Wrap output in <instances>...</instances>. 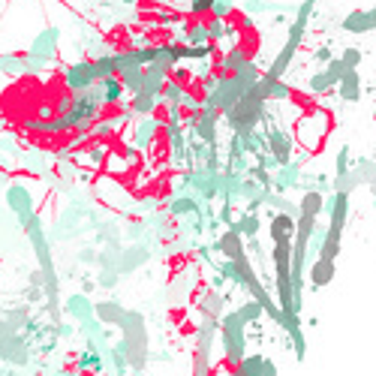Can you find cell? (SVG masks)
<instances>
[{"label":"cell","instance_id":"obj_1","mask_svg":"<svg viewBox=\"0 0 376 376\" xmlns=\"http://www.w3.org/2000/svg\"><path fill=\"white\" fill-rule=\"evenodd\" d=\"M316 3H319V0H304L301 6H295V22H292V27H289V40L283 42V49L277 51V58H274L271 70L265 72V79H268V81H277L283 72L289 70V63L295 60V54L301 49V40H304V31H307V24H310V18L316 15Z\"/></svg>","mask_w":376,"mask_h":376},{"label":"cell","instance_id":"obj_2","mask_svg":"<svg viewBox=\"0 0 376 376\" xmlns=\"http://www.w3.org/2000/svg\"><path fill=\"white\" fill-rule=\"evenodd\" d=\"M220 346H223L229 370H235L247 355V322L238 316V310H229L220 319Z\"/></svg>","mask_w":376,"mask_h":376},{"label":"cell","instance_id":"obj_3","mask_svg":"<svg viewBox=\"0 0 376 376\" xmlns=\"http://www.w3.org/2000/svg\"><path fill=\"white\" fill-rule=\"evenodd\" d=\"M58 42H60L58 27H45V31L31 42V49H27V54H24V76L49 67V63L54 60V54H58Z\"/></svg>","mask_w":376,"mask_h":376},{"label":"cell","instance_id":"obj_4","mask_svg":"<svg viewBox=\"0 0 376 376\" xmlns=\"http://www.w3.org/2000/svg\"><path fill=\"white\" fill-rule=\"evenodd\" d=\"M220 319L202 316V325L196 328V355H193V376H211V346H214Z\"/></svg>","mask_w":376,"mask_h":376},{"label":"cell","instance_id":"obj_5","mask_svg":"<svg viewBox=\"0 0 376 376\" xmlns=\"http://www.w3.org/2000/svg\"><path fill=\"white\" fill-rule=\"evenodd\" d=\"M63 85H67V90H72V97L88 94L90 88H97L99 85V76H97L94 60H76V63H70V67L63 70Z\"/></svg>","mask_w":376,"mask_h":376},{"label":"cell","instance_id":"obj_6","mask_svg":"<svg viewBox=\"0 0 376 376\" xmlns=\"http://www.w3.org/2000/svg\"><path fill=\"white\" fill-rule=\"evenodd\" d=\"M6 205L18 217V223H22V226H27L36 217L33 193H31V187H24V184H9L6 187Z\"/></svg>","mask_w":376,"mask_h":376},{"label":"cell","instance_id":"obj_7","mask_svg":"<svg viewBox=\"0 0 376 376\" xmlns=\"http://www.w3.org/2000/svg\"><path fill=\"white\" fill-rule=\"evenodd\" d=\"M322 214H328V229L343 232L346 220H350V196H343V193H332V196L325 199V211H322Z\"/></svg>","mask_w":376,"mask_h":376},{"label":"cell","instance_id":"obj_8","mask_svg":"<svg viewBox=\"0 0 376 376\" xmlns=\"http://www.w3.org/2000/svg\"><path fill=\"white\" fill-rule=\"evenodd\" d=\"M217 108H202L199 112V121L193 130H187V136H193V139L205 142L208 148H217Z\"/></svg>","mask_w":376,"mask_h":376},{"label":"cell","instance_id":"obj_9","mask_svg":"<svg viewBox=\"0 0 376 376\" xmlns=\"http://www.w3.org/2000/svg\"><path fill=\"white\" fill-rule=\"evenodd\" d=\"M265 139H268V154L280 163V166L292 163V136H289L286 130H280V126H271V130L265 133Z\"/></svg>","mask_w":376,"mask_h":376},{"label":"cell","instance_id":"obj_10","mask_svg":"<svg viewBox=\"0 0 376 376\" xmlns=\"http://www.w3.org/2000/svg\"><path fill=\"white\" fill-rule=\"evenodd\" d=\"M337 277V262H332V259H316L307 265V283L313 289H325L328 283H332Z\"/></svg>","mask_w":376,"mask_h":376},{"label":"cell","instance_id":"obj_11","mask_svg":"<svg viewBox=\"0 0 376 376\" xmlns=\"http://www.w3.org/2000/svg\"><path fill=\"white\" fill-rule=\"evenodd\" d=\"M271 244H292L295 241V217L292 214H274L268 223Z\"/></svg>","mask_w":376,"mask_h":376},{"label":"cell","instance_id":"obj_12","mask_svg":"<svg viewBox=\"0 0 376 376\" xmlns=\"http://www.w3.org/2000/svg\"><path fill=\"white\" fill-rule=\"evenodd\" d=\"M166 124H160L154 115H148V117H142L139 124H136V133H133V148L136 151H142V148H151V142H154V136H157L160 130Z\"/></svg>","mask_w":376,"mask_h":376},{"label":"cell","instance_id":"obj_13","mask_svg":"<svg viewBox=\"0 0 376 376\" xmlns=\"http://www.w3.org/2000/svg\"><path fill=\"white\" fill-rule=\"evenodd\" d=\"M298 184H301V160H292L286 166H280L277 175H274V193H286Z\"/></svg>","mask_w":376,"mask_h":376},{"label":"cell","instance_id":"obj_14","mask_svg":"<svg viewBox=\"0 0 376 376\" xmlns=\"http://www.w3.org/2000/svg\"><path fill=\"white\" fill-rule=\"evenodd\" d=\"M169 136V145H172V163L181 166L187 160V139H184V124H166L163 126Z\"/></svg>","mask_w":376,"mask_h":376},{"label":"cell","instance_id":"obj_15","mask_svg":"<svg viewBox=\"0 0 376 376\" xmlns=\"http://www.w3.org/2000/svg\"><path fill=\"white\" fill-rule=\"evenodd\" d=\"M341 27H343L346 33H368V31H376L370 9H352V13H346V18L341 22Z\"/></svg>","mask_w":376,"mask_h":376},{"label":"cell","instance_id":"obj_16","mask_svg":"<svg viewBox=\"0 0 376 376\" xmlns=\"http://www.w3.org/2000/svg\"><path fill=\"white\" fill-rule=\"evenodd\" d=\"M76 370H79L81 376H88V373H108L106 355H99V352H94V350L79 352V355H76Z\"/></svg>","mask_w":376,"mask_h":376},{"label":"cell","instance_id":"obj_17","mask_svg":"<svg viewBox=\"0 0 376 376\" xmlns=\"http://www.w3.org/2000/svg\"><path fill=\"white\" fill-rule=\"evenodd\" d=\"M214 247H217V250L226 256V259H238V256H241V253H247L244 238L238 235V232H232V229H226V232H223V235H220L217 241H214Z\"/></svg>","mask_w":376,"mask_h":376},{"label":"cell","instance_id":"obj_18","mask_svg":"<svg viewBox=\"0 0 376 376\" xmlns=\"http://www.w3.org/2000/svg\"><path fill=\"white\" fill-rule=\"evenodd\" d=\"M337 97H341L343 103H359V99H361V76H359V70H350L343 76V81L337 85Z\"/></svg>","mask_w":376,"mask_h":376},{"label":"cell","instance_id":"obj_19","mask_svg":"<svg viewBox=\"0 0 376 376\" xmlns=\"http://www.w3.org/2000/svg\"><path fill=\"white\" fill-rule=\"evenodd\" d=\"M232 232H238L241 238H247V241H250V238H256L259 235V229H262V220H259V214H253V211H244L241 217H235L232 220Z\"/></svg>","mask_w":376,"mask_h":376},{"label":"cell","instance_id":"obj_20","mask_svg":"<svg viewBox=\"0 0 376 376\" xmlns=\"http://www.w3.org/2000/svg\"><path fill=\"white\" fill-rule=\"evenodd\" d=\"M67 313L76 319V322H88V319H94V301L88 295H70L67 298Z\"/></svg>","mask_w":376,"mask_h":376},{"label":"cell","instance_id":"obj_21","mask_svg":"<svg viewBox=\"0 0 376 376\" xmlns=\"http://www.w3.org/2000/svg\"><path fill=\"white\" fill-rule=\"evenodd\" d=\"M124 313H126V310L121 307V301H99V304H94V316L103 325H117Z\"/></svg>","mask_w":376,"mask_h":376},{"label":"cell","instance_id":"obj_22","mask_svg":"<svg viewBox=\"0 0 376 376\" xmlns=\"http://www.w3.org/2000/svg\"><path fill=\"white\" fill-rule=\"evenodd\" d=\"M244 13H247V15H259V13L286 15V13H295V6H289V3H274V0H247V3H244Z\"/></svg>","mask_w":376,"mask_h":376},{"label":"cell","instance_id":"obj_23","mask_svg":"<svg viewBox=\"0 0 376 376\" xmlns=\"http://www.w3.org/2000/svg\"><path fill=\"white\" fill-rule=\"evenodd\" d=\"M223 304H226V295H220L217 289H208L199 301V310L202 316H211V319H223Z\"/></svg>","mask_w":376,"mask_h":376},{"label":"cell","instance_id":"obj_24","mask_svg":"<svg viewBox=\"0 0 376 376\" xmlns=\"http://www.w3.org/2000/svg\"><path fill=\"white\" fill-rule=\"evenodd\" d=\"M169 214L172 217H199L202 214V202L196 196H178L169 202Z\"/></svg>","mask_w":376,"mask_h":376},{"label":"cell","instance_id":"obj_25","mask_svg":"<svg viewBox=\"0 0 376 376\" xmlns=\"http://www.w3.org/2000/svg\"><path fill=\"white\" fill-rule=\"evenodd\" d=\"M247 60H250V58H247L244 49H238V45H235V49H229L226 58H220V76H232V72L241 70Z\"/></svg>","mask_w":376,"mask_h":376},{"label":"cell","instance_id":"obj_26","mask_svg":"<svg viewBox=\"0 0 376 376\" xmlns=\"http://www.w3.org/2000/svg\"><path fill=\"white\" fill-rule=\"evenodd\" d=\"M359 187H361V178L355 169H350L346 175H334V181H332V193H343V196H352V190H359Z\"/></svg>","mask_w":376,"mask_h":376},{"label":"cell","instance_id":"obj_27","mask_svg":"<svg viewBox=\"0 0 376 376\" xmlns=\"http://www.w3.org/2000/svg\"><path fill=\"white\" fill-rule=\"evenodd\" d=\"M99 90H103V106H112V103H121L124 99V85H121V79H106V81H99Z\"/></svg>","mask_w":376,"mask_h":376},{"label":"cell","instance_id":"obj_28","mask_svg":"<svg viewBox=\"0 0 376 376\" xmlns=\"http://www.w3.org/2000/svg\"><path fill=\"white\" fill-rule=\"evenodd\" d=\"M181 33H184V42L190 49H196V45H208V24H184L181 27Z\"/></svg>","mask_w":376,"mask_h":376},{"label":"cell","instance_id":"obj_29","mask_svg":"<svg viewBox=\"0 0 376 376\" xmlns=\"http://www.w3.org/2000/svg\"><path fill=\"white\" fill-rule=\"evenodd\" d=\"M160 106V97H151V94H136L133 103H130V112L139 115V117H148L154 115V108Z\"/></svg>","mask_w":376,"mask_h":376},{"label":"cell","instance_id":"obj_30","mask_svg":"<svg viewBox=\"0 0 376 376\" xmlns=\"http://www.w3.org/2000/svg\"><path fill=\"white\" fill-rule=\"evenodd\" d=\"M262 361H265V355H262V352L244 355L241 364L235 368V373H238V376H259V373H262Z\"/></svg>","mask_w":376,"mask_h":376},{"label":"cell","instance_id":"obj_31","mask_svg":"<svg viewBox=\"0 0 376 376\" xmlns=\"http://www.w3.org/2000/svg\"><path fill=\"white\" fill-rule=\"evenodd\" d=\"M355 172H359L361 184L376 193V163L368 160V157H361V160H355Z\"/></svg>","mask_w":376,"mask_h":376},{"label":"cell","instance_id":"obj_32","mask_svg":"<svg viewBox=\"0 0 376 376\" xmlns=\"http://www.w3.org/2000/svg\"><path fill=\"white\" fill-rule=\"evenodd\" d=\"M187 97V85H181V81H175V79H169L166 81V88H163V94H160V103H178L181 106V99Z\"/></svg>","mask_w":376,"mask_h":376},{"label":"cell","instance_id":"obj_33","mask_svg":"<svg viewBox=\"0 0 376 376\" xmlns=\"http://www.w3.org/2000/svg\"><path fill=\"white\" fill-rule=\"evenodd\" d=\"M238 316H241L247 325H259L262 316H265V310H262V304H256V301H244V304L238 307Z\"/></svg>","mask_w":376,"mask_h":376},{"label":"cell","instance_id":"obj_34","mask_svg":"<svg viewBox=\"0 0 376 376\" xmlns=\"http://www.w3.org/2000/svg\"><path fill=\"white\" fill-rule=\"evenodd\" d=\"M121 85H124V90H130V94L136 97L142 90V85H145V70H126V72H121Z\"/></svg>","mask_w":376,"mask_h":376},{"label":"cell","instance_id":"obj_35","mask_svg":"<svg viewBox=\"0 0 376 376\" xmlns=\"http://www.w3.org/2000/svg\"><path fill=\"white\" fill-rule=\"evenodd\" d=\"M94 67H97L99 81H106V79H115V76H117V70H115V54H97Z\"/></svg>","mask_w":376,"mask_h":376},{"label":"cell","instance_id":"obj_36","mask_svg":"<svg viewBox=\"0 0 376 376\" xmlns=\"http://www.w3.org/2000/svg\"><path fill=\"white\" fill-rule=\"evenodd\" d=\"M0 70L9 76H22L24 72V54H0Z\"/></svg>","mask_w":376,"mask_h":376},{"label":"cell","instance_id":"obj_37","mask_svg":"<svg viewBox=\"0 0 376 376\" xmlns=\"http://www.w3.org/2000/svg\"><path fill=\"white\" fill-rule=\"evenodd\" d=\"M226 36H229V40H235V27H226L223 22H217V18H214V22L208 24V40H211V45L220 42V40H226Z\"/></svg>","mask_w":376,"mask_h":376},{"label":"cell","instance_id":"obj_38","mask_svg":"<svg viewBox=\"0 0 376 376\" xmlns=\"http://www.w3.org/2000/svg\"><path fill=\"white\" fill-rule=\"evenodd\" d=\"M346 72H350V70H346V63L341 60V58H334L332 63H328V67H325V76H328V81H332V85L337 88V85H341V81H343V76H346Z\"/></svg>","mask_w":376,"mask_h":376},{"label":"cell","instance_id":"obj_39","mask_svg":"<svg viewBox=\"0 0 376 376\" xmlns=\"http://www.w3.org/2000/svg\"><path fill=\"white\" fill-rule=\"evenodd\" d=\"M307 88H310V94H325V90H332L334 85H332V81H328L325 70H319V72H313V79L307 81Z\"/></svg>","mask_w":376,"mask_h":376},{"label":"cell","instance_id":"obj_40","mask_svg":"<svg viewBox=\"0 0 376 376\" xmlns=\"http://www.w3.org/2000/svg\"><path fill=\"white\" fill-rule=\"evenodd\" d=\"M232 9H235L232 0H214V6H211V15H214L217 22H223V18L232 15Z\"/></svg>","mask_w":376,"mask_h":376},{"label":"cell","instance_id":"obj_41","mask_svg":"<svg viewBox=\"0 0 376 376\" xmlns=\"http://www.w3.org/2000/svg\"><path fill=\"white\" fill-rule=\"evenodd\" d=\"M346 172H350V145H343L334 160V175H346Z\"/></svg>","mask_w":376,"mask_h":376},{"label":"cell","instance_id":"obj_42","mask_svg":"<svg viewBox=\"0 0 376 376\" xmlns=\"http://www.w3.org/2000/svg\"><path fill=\"white\" fill-rule=\"evenodd\" d=\"M341 60L346 63V70H359V63H361V49H343V54H341Z\"/></svg>","mask_w":376,"mask_h":376},{"label":"cell","instance_id":"obj_43","mask_svg":"<svg viewBox=\"0 0 376 376\" xmlns=\"http://www.w3.org/2000/svg\"><path fill=\"white\" fill-rule=\"evenodd\" d=\"M214 0H190V13L193 15H202V13H211Z\"/></svg>","mask_w":376,"mask_h":376},{"label":"cell","instance_id":"obj_44","mask_svg":"<svg viewBox=\"0 0 376 376\" xmlns=\"http://www.w3.org/2000/svg\"><path fill=\"white\" fill-rule=\"evenodd\" d=\"M313 58H316L319 63H325V67H328V63L334 60V54H332V49H328V45H322V49H316V51H313Z\"/></svg>","mask_w":376,"mask_h":376},{"label":"cell","instance_id":"obj_45","mask_svg":"<svg viewBox=\"0 0 376 376\" xmlns=\"http://www.w3.org/2000/svg\"><path fill=\"white\" fill-rule=\"evenodd\" d=\"M90 163H103V148H90Z\"/></svg>","mask_w":376,"mask_h":376},{"label":"cell","instance_id":"obj_46","mask_svg":"<svg viewBox=\"0 0 376 376\" xmlns=\"http://www.w3.org/2000/svg\"><path fill=\"white\" fill-rule=\"evenodd\" d=\"M370 15H373V27H376V3H373V9H370Z\"/></svg>","mask_w":376,"mask_h":376},{"label":"cell","instance_id":"obj_47","mask_svg":"<svg viewBox=\"0 0 376 376\" xmlns=\"http://www.w3.org/2000/svg\"><path fill=\"white\" fill-rule=\"evenodd\" d=\"M223 376H238V373H235V370H226V373H223Z\"/></svg>","mask_w":376,"mask_h":376},{"label":"cell","instance_id":"obj_48","mask_svg":"<svg viewBox=\"0 0 376 376\" xmlns=\"http://www.w3.org/2000/svg\"><path fill=\"white\" fill-rule=\"evenodd\" d=\"M88 376H94V373H88ZM97 376H106V373H97Z\"/></svg>","mask_w":376,"mask_h":376},{"label":"cell","instance_id":"obj_49","mask_svg":"<svg viewBox=\"0 0 376 376\" xmlns=\"http://www.w3.org/2000/svg\"><path fill=\"white\" fill-rule=\"evenodd\" d=\"M373 121H376V115H373Z\"/></svg>","mask_w":376,"mask_h":376}]
</instances>
